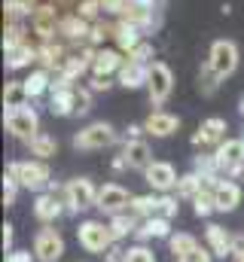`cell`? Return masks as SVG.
Instances as JSON below:
<instances>
[{"mask_svg": "<svg viewBox=\"0 0 244 262\" xmlns=\"http://www.w3.org/2000/svg\"><path fill=\"white\" fill-rule=\"evenodd\" d=\"M6 174L18 180L22 189H31V192H43L49 189L52 183V174H49V165L43 159H18V162H9L6 165Z\"/></svg>", "mask_w": 244, "mask_h": 262, "instance_id": "1", "label": "cell"}, {"mask_svg": "<svg viewBox=\"0 0 244 262\" xmlns=\"http://www.w3.org/2000/svg\"><path fill=\"white\" fill-rule=\"evenodd\" d=\"M76 241L86 253H98V256H104L116 244V238L110 232V223H104V220H83L76 226Z\"/></svg>", "mask_w": 244, "mask_h": 262, "instance_id": "2", "label": "cell"}, {"mask_svg": "<svg viewBox=\"0 0 244 262\" xmlns=\"http://www.w3.org/2000/svg\"><path fill=\"white\" fill-rule=\"evenodd\" d=\"M119 143V131L110 122H89L86 128L73 134V149L79 152H98V149H110Z\"/></svg>", "mask_w": 244, "mask_h": 262, "instance_id": "3", "label": "cell"}, {"mask_svg": "<svg viewBox=\"0 0 244 262\" xmlns=\"http://www.w3.org/2000/svg\"><path fill=\"white\" fill-rule=\"evenodd\" d=\"M64 207L67 213H79L89 207H98V186L89 177H73L64 183Z\"/></svg>", "mask_w": 244, "mask_h": 262, "instance_id": "4", "label": "cell"}, {"mask_svg": "<svg viewBox=\"0 0 244 262\" xmlns=\"http://www.w3.org/2000/svg\"><path fill=\"white\" fill-rule=\"evenodd\" d=\"M238 61H241V52H238V46L232 40H214L211 43V49H208V67L220 79L232 76L238 70Z\"/></svg>", "mask_w": 244, "mask_h": 262, "instance_id": "5", "label": "cell"}, {"mask_svg": "<svg viewBox=\"0 0 244 262\" xmlns=\"http://www.w3.org/2000/svg\"><path fill=\"white\" fill-rule=\"evenodd\" d=\"M3 125H6V131H9L15 140L28 143L31 137L40 134V116H37L34 107H18V110H6V113H3Z\"/></svg>", "mask_w": 244, "mask_h": 262, "instance_id": "6", "label": "cell"}, {"mask_svg": "<svg viewBox=\"0 0 244 262\" xmlns=\"http://www.w3.org/2000/svg\"><path fill=\"white\" fill-rule=\"evenodd\" d=\"M214 159H217L223 177L232 180L235 174H244V137H226L214 149Z\"/></svg>", "mask_w": 244, "mask_h": 262, "instance_id": "7", "label": "cell"}, {"mask_svg": "<svg viewBox=\"0 0 244 262\" xmlns=\"http://www.w3.org/2000/svg\"><path fill=\"white\" fill-rule=\"evenodd\" d=\"M147 92H150V101L156 107H162L171 92H174V70L165 64V61H153L150 64V76H147Z\"/></svg>", "mask_w": 244, "mask_h": 262, "instance_id": "8", "label": "cell"}, {"mask_svg": "<svg viewBox=\"0 0 244 262\" xmlns=\"http://www.w3.org/2000/svg\"><path fill=\"white\" fill-rule=\"evenodd\" d=\"M34 256H37V262H58L64 256V238L58 229L43 226L34 235Z\"/></svg>", "mask_w": 244, "mask_h": 262, "instance_id": "9", "label": "cell"}, {"mask_svg": "<svg viewBox=\"0 0 244 262\" xmlns=\"http://www.w3.org/2000/svg\"><path fill=\"white\" fill-rule=\"evenodd\" d=\"M131 192L119 186V183H104L101 189H98V210L101 213H107V216H116V213H125L128 210V204H131Z\"/></svg>", "mask_w": 244, "mask_h": 262, "instance_id": "10", "label": "cell"}, {"mask_svg": "<svg viewBox=\"0 0 244 262\" xmlns=\"http://www.w3.org/2000/svg\"><path fill=\"white\" fill-rule=\"evenodd\" d=\"M226 131H229V122L223 119V116H211V119H205L198 131L192 134V146L195 149H217L223 140H226Z\"/></svg>", "mask_w": 244, "mask_h": 262, "instance_id": "11", "label": "cell"}, {"mask_svg": "<svg viewBox=\"0 0 244 262\" xmlns=\"http://www.w3.org/2000/svg\"><path fill=\"white\" fill-rule=\"evenodd\" d=\"M144 180H147V186L153 189V192H159V195H168L171 189H177V171H174V165L171 162H153L147 171H144Z\"/></svg>", "mask_w": 244, "mask_h": 262, "instance_id": "12", "label": "cell"}, {"mask_svg": "<svg viewBox=\"0 0 244 262\" xmlns=\"http://www.w3.org/2000/svg\"><path fill=\"white\" fill-rule=\"evenodd\" d=\"M122 159H125V165L131 168V171H147L156 159H153V149H150V143L144 140V137H128L125 143H122Z\"/></svg>", "mask_w": 244, "mask_h": 262, "instance_id": "13", "label": "cell"}, {"mask_svg": "<svg viewBox=\"0 0 244 262\" xmlns=\"http://www.w3.org/2000/svg\"><path fill=\"white\" fill-rule=\"evenodd\" d=\"M205 241H208V247H211V253L214 256H220V259H232V250H235V235L229 232V229H223L220 223H208V229H205Z\"/></svg>", "mask_w": 244, "mask_h": 262, "instance_id": "14", "label": "cell"}, {"mask_svg": "<svg viewBox=\"0 0 244 262\" xmlns=\"http://www.w3.org/2000/svg\"><path fill=\"white\" fill-rule=\"evenodd\" d=\"M144 131L150 137H171L180 131V116L168 113V110H153L147 119H144Z\"/></svg>", "mask_w": 244, "mask_h": 262, "instance_id": "15", "label": "cell"}, {"mask_svg": "<svg viewBox=\"0 0 244 262\" xmlns=\"http://www.w3.org/2000/svg\"><path fill=\"white\" fill-rule=\"evenodd\" d=\"M31 210H34L37 223H43V226H52L61 213L67 210V207H64V201H61L58 195H52V192H37L34 204H31Z\"/></svg>", "mask_w": 244, "mask_h": 262, "instance_id": "16", "label": "cell"}, {"mask_svg": "<svg viewBox=\"0 0 244 262\" xmlns=\"http://www.w3.org/2000/svg\"><path fill=\"white\" fill-rule=\"evenodd\" d=\"M214 204H217L220 213H232V210L241 204V186H238L235 180H229V177L217 180V183H214Z\"/></svg>", "mask_w": 244, "mask_h": 262, "instance_id": "17", "label": "cell"}, {"mask_svg": "<svg viewBox=\"0 0 244 262\" xmlns=\"http://www.w3.org/2000/svg\"><path fill=\"white\" fill-rule=\"evenodd\" d=\"M122 64H125V58H122L119 49H95V55H92V73L95 76H113L122 70Z\"/></svg>", "mask_w": 244, "mask_h": 262, "instance_id": "18", "label": "cell"}, {"mask_svg": "<svg viewBox=\"0 0 244 262\" xmlns=\"http://www.w3.org/2000/svg\"><path fill=\"white\" fill-rule=\"evenodd\" d=\"M174 232H171V220L168 216H147V220H140V226H137V232H134V238L140 241V244H147L150 238H171Z\"/></svg>", "mask_w": 244, "mask_h": 262, "instance_id": "19", "label": "cell"}, {"mask_svg": "<svg viewBox=\"0 0 244 262\" xmlns=\"http://www.w3.org/2000/svg\"><path fill=\"white\" fill-rule=\"evenodd\" d=\"M113 40H116V46H119L122 52H131L134 46L144 43V31H140L137 25L119 18V21H113Z\"/></svg>", "mask_w": 244, "mask_h": 262, "instance_id": "20", "label": "cell"}, {"mask_svg": "<svg viewBox=\"0 0 244 262\" xmlns=\"http://www.w3.org/2000/svg\"><path fill=\"white\" fill-rule=\"evenodd\" d=\"M116 76H119V85H125V89H140V85H147L150 64H140L134 58H125V64H122V70Z\"/></svg>", "mask_w": 244, "mask_h": 262, "instance_id": "21", "label": "cell"}, {"mask_svg": "<svg viewBox=\"0 0 244 262\" xmlns=\"http://www.w3.org/2000/svg\"><path fill=\"white\" fill-rule=\"evenodd\" d=\"M31 61H37V46H31V40L15 43V46H6V67L9 70L28 67Z\"/></svg>", "mask_w": 244, "mask_h": 262, "instance_id": "22", "label": "cell"}, {"mask_svg": "<svg viewBox=\"0 0 244 262\" xmlns=\"http://www.w3.org/2000/svg\"><path fill=\"white\" fill-rule=\"evenodd\" d=\"M31 95H28V85L25 79H9L6 89H3V107L6 110H18V107H28Z\"/></svg>", "mask_w": 244, "mask_h": 262, "instance_id": "23", "label": "cell"}, {"mask_svg": "<svg viewBox=\"0 0 244 262\" xmlns=\"http://www.w3.org/2000/svg\"><path fill=\"white\" fill-rule=\"evenodd\" d=\"M52 70H46V67H37L28 79H25V85H28V95H31V101L34 98H43V95H49V89H52Z\"/></svg>", "mask_w": 244, "mask_h": 262, "instance_id": "24", "label": "cell"}, {"mask_svg": "<svg viewBox=\"0 0 244 262\" xmlns=\"http://www.w3.org/2000/svg\"><path fill=\"white\" fill-rule=\"evenodd\" d=\"M28 149H31V156H37V159H52L55 152H58V140L52 137V134H46V131H40L37 137H31L28 143H25Z\"/></svg>", "mask_w": 244, "mask_h": 262, "instance_id": "25", "label": "cell"}, {"mask_svg": "<svg viewBox=\"0 0 244 262\" xmlns=\"http://www.w3.org/2000/svg\"><path fill=\"white\" fill-rule=\"evenodd\" d=\"M205 186H208V180H205L198 171H189V174H183L180 180H177V198H186V201H192V198L198 195Z\"/></svg>", "mask_w": 244, "mask_h": 262, "instance_id": "26", "label": "cell"}, {"mask_svg": "<svg viewBox=\"0 0 244 262\" xmlns=\"http://www.w3.org/2000/svg\"><path fill=\"white\" fill-rule=\"evenodd\" d=\"M128 213L137 216V220L156 216V213H159V195H134L131 204H128Z\"/></svg>", "mask_w": 244, "mask_h": 262, "instance_id": "27", "label": "cell"}, {"mask_svg": "<svg viewBox=\"0 0 244 262\" xmlns=\"http://www.w3.org/2000/svg\"><path fill=\"white\" fill-rule=\"evenodd\" d=\"M137 226H140V220H137V216H131L128 210H125V213H116V216H110V232H113V238H116V241L128 238V235H134V232H137Z\"/></svg>", "mask_w": 244, "mask_h": 262, "instance_id": "28", "label": "cell"}, {"mask_svg": "<svg viewBox=\"0 0 244 262\" xmlns=\"http://www.w3.org/2000/svg\"><path fill=\"white\" fill-rule=\"evenodd\" d=\"M192 210H195V216H211L217 210V204H214V183H208L198 195L192 198Z\"/></svg>", "mask_w": 244, "mask_h": 262, "instance_id": "29", "label": "cell"}, {"mask_svg": "<svg viewBox=\"0 0 244 262\" xmlns=\"http://www.w3.org/2000/svg\"><path fill=\"white\" fill-rule=\"evenodd\" d=\"M195 244H198V241H195L189 232H177V235H171V238H168V250H171L174 262L180 259V256H186V253H189Z\"/></svg>", "mask_w": 244, "mask_h": 262, "instance_id": "30", "label": "cell"}, {"mask_svg": "<svg viewBox=\"0 0 244 262\" xmlns=\"http://www.w3.org/2000/svg\"><path fill=\"white\" fill-rule=\"evenodd\" d=\"M220 82H223V79H220V76H217V73H214L211 67H208V64L201 67V73H198V89H201V95H205V98H211V95H217V89H220Z\"/></svg>", "mask_w": 244, "mask_h": 262, "instance_id": "31", "label": "cell"}, {"mask_svg": "<svg viewBox=\"0 0 244 262\" xmlns=\"http://www.w3.org/2000/svg\"><path fill=\"white\" fill-rule=\"evenodd\" d=\"M125 262H156V253L147 244H134L125 250Z\"/></svg>", "mask_w": 244, "mask_h": 262, "instance_id": "32", "label": "cell"}, {"mask_svg": "<svg viewBox=\"0 0 244 262\" xmlns=\"http://www.w3.org/2000/svg\"><path fill=\"white\" fill-rule=\"evenodd\" d=\"M177 262H214V253H211V247H208V244H205V247H201V244H195V247H192L186 256H180Z\"/></svg>", "mask_w": 244, "mask_h": 262, "instance_id": "33", "label": "cell"}, {"mask_svg": "<svg viewBox=\"0 0 244 262\" xmlns=\"http://www.w3.org/2000/svg\"><path fill=\"white\" fill-rule=\"evenodd\" d=\"M18 189H22V186H18V180L6 174V177H3V204H6V207H12V204H15Z\"/></svg>", "mask_w": 244, "mask_h": 262, "instance_id": "34", "label": "cell"}, {"mask_svg": "<svg viewBox=\"0 0 244 262\" xmlns=\"http://www.w3.org/2000/svg\"><path fill=\"white\" fill-rule=\"evenodd\" d=\"M177 210H180V204H177V198H174V195H159V216L174 220V216H177Z\"/></svg>", "mask_w": 244, "mask_h": 262, "instance_id": "35", "label": "cell"}, {"mask_svg": "<svg viewBox=\"0 0 244 262\" xmlns=\"http://www.w3.org/2000/svg\"><path fill=\"white\" fill-rule=\"evenodd\" d=\"M128 58H134V61H140V64H153V46L144 40L140 46H134V49L128 52Z\"/></svg>", "mask_w": 244, "mask_h": 262, "instance_id": "36", "label": "cell"}, {"mask_svg": "<svg viewBox=\"0 0 244 262\" xmlns=\"http://www.w3.org/2000/svg\"><path fill=\"white\" fill-rule=\"evenodd\" d=\"M110 85H113V76H95V73H92V79H89L86 89H89V92H107Z\"/></svg>", "mask_w": 244, "mask_h": 262, "instance_id": "37", "label": "cell"}, {"mask_svg": "<svg viewBox=\"0 0 244 262\" xmlns=\"http://www.w3.org/2000/svg\"><path fill=\"white\" fill-rule=\"evenodd\" d=\"M6 262H37V256L31 250H9L6 253Z\"/></svg>", "mask_w": 244, "mask_h": 262, "instance_id": "38", "label": "cell"}, {"mask_svg": "<svg viewBox=\"0 0 244 262\" xmlns=\"http://www.w3.org/2000/svg\"><path fill=\"white\" fill-rule=\"evenodd\" d=\"M104 259H107V262H125V250L119 247V241H116V244L104 253Z\"/></svg>", "mask_w": 244, "mask_h": 262, "instance_id": "39", "label": "cell"}, {"mask_svg": "<svg viewBox=\"0 0 244 262\" xmlns=\"http://www.w3.org/2000/svg\"><path fill=\"white\" fill-rule=\"evenodd\" d=\"M12 238H15V229L6 223V226H3V250H6V253L12 250Z\"/></svg>", "mask_w": 244, "mask_h": 262, "instance_id": "40", "label": "cell"}, {"mask_svg": "<svg viewBox=\"0 0 244 262\" xmlns=\"http://www.w3.org/2000/svg\"><path fill=\"white\" fill-rule=\"evenodd\" d=\"M232 262H244V235H235V250H232Z\"/></svg>", "mask_w": 244, "mask_h": 262, "instance_id": "41", "label": "cell"}, {"mask_svg": "<svg viewBox=\"0 0 244 262\" xmlns=\"http://www.w3.org/2000/svg\"><path fill=\"white\" fill-rule=\"evenodd\" d=\"M238 110H241V116H244V95H241V104H238Z\"/></svg>", "mask_w": 244, "mask_h": 262, "instance_id": "42", "label": "cell"}]
</instances>
